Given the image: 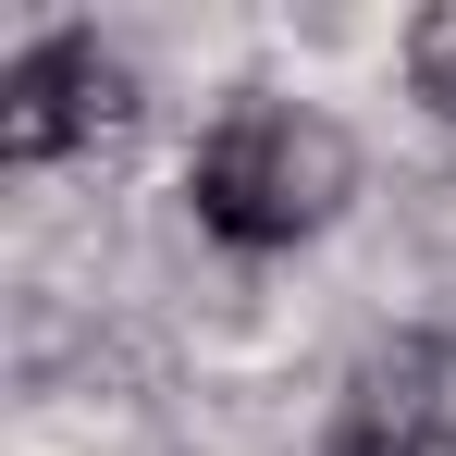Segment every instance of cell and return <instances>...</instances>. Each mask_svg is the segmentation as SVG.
<instances>
[{
	"instance_id": "obj_2",
	"label": "cell",
	"mask_w": 456,
	"mask_h": 456,
	"mask_svg": "<svg viewBox=\"0 0 456 456\" xmlns=\"http://www.w3.org/2000/svg\"><path fill=\"white\" fill-rule=\"evenodd\" d=\"M99 124H124V62L99 37H37L0 75V160H62Z\"/></svg>"
},
{
	"instance_id": "obj_3",
	"label": "cell",
	"mask_w": 456,
	"mask_h": 456,
	"mask_svg": "<svg viewBox=\"0 0 456 456\" xmlns=\"http://www.w3.org/2000/svg\"><path fill=\"white\" fill-rule=\"evenodd\" d=\"M407 62H419V86H432V111H456V0L407 37Z\"/></svg>"
},
{
	"instance_id": "obj_1",
	"label": "cell",
	"mask_w": 456,
	"mask_h": 456,
	"mask_svg": "<svg viewBox=\"0 0 456 456\" xmlns=\"http://www.w3.org/2000/svg\"><path fill=\"white\" fill-rule=\"evenodd\" d=\"M358 185V149L333 111H297V99H247L223 136L198 149V223L223 247H297L346 210Z\"/></svg>"
}]
</instances>
